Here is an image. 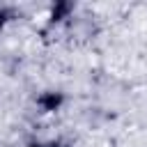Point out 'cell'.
Returning <instances> with one entry per match:
<instances>
[{"label":"cell","mask_w":147,"mask_h":147,"mask_svg":"<svg viewBox=\"0 0 147 147\" xmlns=\"http://www.w3.org/2000/svg\"><path fill=\"white\" fill-rule=\"evenodd\" d=\"M37 101H39V106H41V110H44V113H51V110H55V108L60 106V96H57V94H53V92H51V94L39 96Z\"/></svg>","instance_id":"6da1fadb"}]
</instances>
